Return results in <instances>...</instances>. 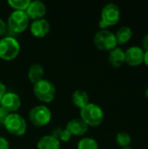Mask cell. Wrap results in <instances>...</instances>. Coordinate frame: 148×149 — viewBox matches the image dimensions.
I'll return each mask as SVG.
<instances>
[{
    "label": "cell",
    "mask_w": 148,
    "mask_h": 149,
    "mask_svg": "<svg viewBox=\"0 0 148 149\" xmlns=\"http://www.w3.org/2000/svg\"><path fill=\"white\" fill-rule=\"evenodd\" d=\"M145 96H146V98L148 100V86H147L146 90H145Z\"/></svg>",
    "instance_id": "cell-29"
},
{
    "label": "cell",
    "mask_w": 148,
    "mask_h": 149,
    "mask_svg": "<svg viewBox=\"0 0 148 149\" xmlns=\"http://www.w3.org/2000/svg\"><path fill=\"white\" fill-rule=\"evenodd\" d=\"M121 149H133V148H131V147H126V148H123Z\"/></svg>",
    "instance_id": "cell-30"
},
{
    "label": "cell",
    "mask_w": 148,
    "mask_h": 149,
    "mask_svg": "<svg viewBox=\"0 0 148 149\" xmlns=\"http://www.w3.org/2000/svg\"><path fill=\"white\" fill-rule=\"evenodd\" d=\"M38 149H59L60 141L51 135L43 136L37 144Z\"/></svg>",
    "instance_id": "cell-16"
},
{
    "label": "cell",
    "mask_w": 148,
    "mask_h": 149,
    "mask_svg": "<svg viewBox=\"0 0 148 149\" xmlns=\"http://www.w3.org/2000/svg\"><path fill=\"white\" fill-rule=\"evenodd\" d=\"M145 52L140 46H131L125 51V63L130 66H139L144 63Z\"/></svg>",
    "instance_id": "cell-10"
},
{
    "label": "cell",
    "mask_w": 148,
    "mask_h": 149,
    "mask_svg": "<svg viewBox=\"0 0 148 149\" xmlns=\"http://www.w3.org/2000/svg\"><path fill=\"white\" fill-rule=\"evenodd\" d=\"M28 117L33 126L39 127H44L49 124L51 120V112L46 106L39 105L31 109Z\"/></svg>",
    "instance_id": "cell-7"
},
{
    "label": "cell",
    "mask_w": 148,
    "mask_h": 149,
    "mask_svg": "<svg viewBox=\"0 0 148 149\" xmlns=\"http://www.w3.org/2000/svg\"><path fill=\"white\" fill-rule=\"evenodd\" d=\"M115 38L118 45L127 44L133 38V31L129 26H122L116 31Z\"/></svg>",
    "instance_id": "cell-18"
},
{
    "label": "cell",
    "mask_w": 148,
    "mask_h": 149,
    "mask_svg": "<svg viewBox=\"0 0 148 149\" xmlns=\"http://www.w3.org/2000/svg\"><path fill=\"white\" fill-rule=\"evenodd\" d=\"M29 25V17L25 11L14 10L8 17V27L13 33L24 31Z\"/></svg>",
    "instance_id": "cell-8"
},
{
    "label": "cell",
    "mask_w": 148,
    "mask_h": 149,
    "mask_svg": "<svg viewBox=\"0 0 148 149\" xmlns=\"http://www.w3.org/2000/svg\"><path fill=\"white\" fill-rule=\"evenodd\" d=\"M44 74V66L39 63H35L29 67V70L27 72V77H28L29 80L34 85L37 82L43 79Z\"/></svg>",
    "instance_id": "cell-15"
},
{
    "label": "cell",
    "mask_w": 148,
    "mask_h": 149,
    "mask_svg": "<svg viewBox=\"0 0 148 149\" xmlns=\"http://www.w3.org/2000/svg\"><path fill=\"white\" fill-rule=\"evenodd\" d=\"M31 0H9L8 4L14 9V10H23L25 11L29 6Z\"/></svg>",
    "instance_id": "cell-22"
},
{
    "label": "cell",
    "mask_w": 148,
    "mask_h": 149,
    "mask_svg": "<svg viewBox=\"0 0 148 149\" xmlns=\"http://www.w3.org/2000/svg\"><path fill=\"white\" fill-rule=\"evenodd\" d=\"M33 93L36 98L43 103H51L56 97L55 86L47 79H41L33 85Z\"/></svg>",
    "instance_id": "cell-3"
},
{
    "label": "cell",
    "mask_w": 148,
    "mask_h": 149,
    "mask_svg": "<svg viewBox=\"0 0 148 149\" xmlns=\"http://www.w3.org/2000/svg\"><path fill=\"white\" fill-rule=\"evenodd\" d=\"M0 149H10L9 141L3 136H0Z\"/></svg>",
    "instance_id": "cell-24"
},
{
    "label": "cell",
    "mask_w": 148,
    "mask_h": 149,
    "mask_svg": "<svg viewBox=\"0 0 148 149\" xmlns=\"http://www.w3.org/2000/svg\"><path fill=\"white\" fill-rule=\"evenodd\" d=\"M93 43L97 49L103 52H110L118 45L115 34L108 30H100L96 32L93 38Z\"/></svg>",
    "instance_id": "cell-6"
},
{
    "label": "cell",
    "mask_w": 148,
    "mask_h": 149,
    "mask_svg": "<svg viewBox=\"0 0 148 149\" xmlns=\"http://www.w3.org/2000/svg\"><path fill=\"white\" fill-rule=\"evenodd\" d=\"M144 63H145V65L148 67V51L145 52V55H144Z\"/></svg>",
    "instance_id": "cell-28"
},
{
    "label": "cell",
    "mask_w": 148,
    "mask_h": 149,
    "mask_svg": "<svg viewBox=\"0 0 148 149\" xmlns=\"http://www.w3.org/2000/svg\"><path fill=\"white\" fill-rule=\"evenodd\" d=\"M116 143L121 148L129 147L132 141V137L129 134L126 132H120L116 134Z\"/></svg>",
    "instance_id": "cell-21"
},
{
    "label": "cell",
    "mask_w": 148,
    "mask_h": 149,
    "mask_svg": "<svg viewBox=\"0 0 148 149\" xmlns=\"http://www.w3.org/2000/svg\"><path fill=\"white\" fill-rule=\"evenodd\" d=\"M105 118L104 112L100 107L94 103H89L80 109V119L89 127H99Z\"/></svg>",
    "instance_id": "cell-1"
},
{
    "label": "cell",
    "mask_w": 148,
    "mask_h": 149,
    "mask_svg": "<svg viewBox=\"0 0 148 149\" xmlns=\"http://www.w3.org/2000/svg\"><path fill=\"white\" fill-rule=\"evenodd\" d=\"M51 30V25L49 22L44 18H40L37 20H33L30 25L31 33L35 38H44L45 37Z\"/></svg>",
    "instance_id": "cell-12"
},
{
    "label": "cell",
    "mask_w": 148,
    "mask_h": 149,
    "mask_svg": "<svg viewBox=\"0 0 148 149\" xmlns=\"http://www.w3.org/2000/svg\"><path fill=\"white\" fill-rule=\"evenodd\" d=\"M5 31H6V24L2 18H0V37H2L5 33Z\"/></svg>",
    "instance_id": "cell-26"
},
{
    "label": "cell",
    "mask_w": 148,
    "mask_h": 149,
    "mask_svg": "<svg viewBox=\"0 0 148 149\" xmlns=\"http://www.w3.org/2000/svg\"><path fill=\"white\" fill-rule=\"evenodd\" d=\"M0 107L7 113H16L21 107L20 97L12 92H6L0 101Z\"/></svg>",
    "instance_id": "cell-9"
},
{
    "label": "cell",
    "mask_w": 148,
    "mask_h": 149,
    "mask_svg": "<svg viewBox=\"0 0 148 149\" xmlns=\"http://www.w3.org/2000/svg\"><path fill=\"white\" fill-rule=\"evenodd\" d=\"M3 127L10 134L16 137H20L24 135L27 130V123L25 120L17 113H9L5 120Z\"/></svg>",
    "instance_id": "cell-5"
},
{
    "label": "cell",
    "mask_w": 148,
    "mask_h": 149,
    "mask_svg": "<svg viewBox=\"0 0 148 149\" xmlns=\"http://www.w3.org/2000/svg\"><path fill=\"white\" fill-rule=\"evenodd\" d=\"M8 115H9V113H7L4 109H3L0 107V126H3Z\"/></svg>",
    "instance_id": "cell-23"
},
{
    "label": "cell",
    "mask_w": 148,
    "mask_h": 149,
    "mask_svg": "<svg viewBox=\"0 0 148 149\" xmlns=\"http://www.w3.org/2000/svg\"><path fill=\"white\" fill-rule=\"evenodd\" d=\"M6 93V87H5V86L0 81V101H1V100H2V98H3V96L4 95V93Z\"/></svg>",
    "instance_id": "cell-27"
},
{
    "label": "cell",
    "mask_w": 148,
    "mask_h": 149,
    "mask_svg": "<svg viewBox=\"0 0 148 149\" xmlns=\"http://www.w3.org/2000/svg\"><path fill=\"white\" fill-rule=\"evenodd\" d=\"M72 136H82L88 131V126L79 118L70 120L65 127Z\"/></svg>",
    "instance_id": "cell-13"
},
{
    "label": "cell",
    "mask_w": 148,
    "mask_h": 149,
    "mask_svg": "<svg viewBox=\"0 0 148 149\" xmlns=\"http://www.w3.org/2000/svg\"><path fill=\"white\" fill-rule=\"evenodd\" d=\"M72 102L76 107L81 109L89 104V95L83 90H76L72 95Z\"/></svg>",
    "instance_id": "cell-17"
},
{
    "label": "cell",
    "mask_w": 148,
    "mask_h": 149,
    "mask_svg": "<svg viewBox=\"0 0 148 149\" xmlns=\"http://www.w3.org/2000/svg\"><path fill=\"white\" fill-rule=\"evenodd\" d=\"M20 52V45L18 41L10 36L3 37L0 39V58L5 61H10L16 58Z\"/></svg>",
    "instance_id": "cell-4"
},
{
    "label": "cell",
    "mask_w": 148,
    "mask_h": 149,
    "mask_svg": "<svg viewBox=\"0 0 148 149\" xmlns=\"http://www.w3.org/2000/svg\"><path fill=\"white\" fill-rule=\"evenodd\" d=\"M108 63L113 68H120L125 64V51L120 47H116L109 52Z\"/></svg>",
    "instance_id": "cell-14"
},
{
    "label": "cell",
    "mask_w": 148,
    "mask_h": 149,
    "mask_svg": "<svg viewBox=\"0 0 148 149\" xmlns=\"http://www.w3.org/2000/svg\"><path fill=\"white\" fill-rule=\"evenodd\" d=\"M25 13L29 19L37 20L44 18V16L46 13V6L41 1H31L29 6L25 10Z\"/></svg>",
    "instance_id": "cell-11"
},
{
    "label": "cell",
    "mask_w": 148,
    "mask_h": 149,
    "mask_svg": "<svg viewBox=\"0 0 148 149\" xmlns=\"http://www.w3.org/2000/svg\"><path fill=\"white\" fill-rule=\"evenodd\" d=\"M141 46L140 48L144 51V52H147L148 51V34L145 35L142 39H141Z\"/></svg>",
    "instance_id": "cell-25"
},
{
    "label": "cell",
    "mask_w": 148,
    "mask_h": 149,
    "mask_svg": "<svg viewBox=\"0 0 148 149\" xmlns=\"http://www.w3.org/2000/svg\"><path fill=\"white\" fill-rule=\"evenodd\" d=\"M120 10L116 3H106L101 10V18L99 22L100 30H106L107 27L117 24L120 19Z\"/></svg>",
    "instance_id": "cell-2"
},
{
    "label": "cell",
    "mask_w": 148,
    "mask_h": 149,
    "mask_svg": "<svg viewBox=\"0 0 148 149\" xmlns=\"http://www.w3.org/2000/svg\"><path fill=\"white\" fill-rule=\"evenodd\" d=\"M51 136H53L54 138L58 139L59 141H63V142H68L71 138H72V134L69 133V131L65 128H61V127H56L52 130L51 132Z\"/></svg>",
    "instance_id": "cell-19"
},
{
    "label": "cell",
    "mask_w": 148,
    "mask_h": 149,
    "mask_svg": "<svg viewBox=\"0 0 148 149\" xmlns=\"http://www.w3.org/2000/svg\"><path fill=\"white\" fill-rule=\"evenodd\" d=\"M78 149H99V144L93 138L85 137L82 138L77 146Z\"/></svg>",
    "instance_id": "cell-20"
}]
</instances>
